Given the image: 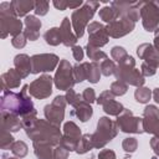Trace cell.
Segmentation results:
<instances>
[{
	"instance_id": "cell-1",
	"label": "cell",
	"mask_w": 159,
	"mask_h": 159,
	"mask_svg": "<svg viewBox=\"0 0 159 159\" xmlns=\"http://www.w3.org/2000/svg\"><path fill=\"white\" fill-rule=\"evenodd\" d=\"M0 108L1 112H7L20 118L35 112L34 103L31 97L29 96V84H24L22 89L19 93H15L10 89L2 91L1 99H0Z\"/></svg>"
},
{
	"instance_id": "cell-40",
	"label": "cell",
	"mask_w": 159,
	"mask_h": 159,
	"mask_svg": "<svg viewBox=\"0 0 159 159\" xmlns=\"http://www.w3.org/2000/svg\"><path fill=\"white\" fill-rule=\"evenodd\" d=\"M111 56H112V58L114 61H117L119 63V62H122L128 56V53H127L124 47H122V46H113L112 50H111Z\"/></svg>"
},
{
	"instance_id": "cell-21",
	"label": "cell",
	"mask_w": 159,
	"mask_h": 159,
	"mask_svg": "<svg viewBox=\"0 0 159 159\" xmlns=\"http://www.w3.org/2000/svg\"><path fill=\"white\" fill-rule=\"evenodd\" d=\"M71 114L75 116V117H77L81 122L84 123V122L89 120L91 117L93 116V109H92V107H91L89 103H87V102H84V101L82 99L81 102H78V103L73 107V111L71 112Z\"/></svg>"
},
{
	"instance_id": "cell-3",
	"label": "cell",
	"mask_w": 159,
	"mask_h": 159,
	"mask_svg": "<svg viewBox=\"0 0 159 159\" xmlns=\"http://www.w3.org/2000/svg\"><path fill=\"white\" fill-rule=\"evenodd\" d=\"M22 21L16 16L11 1L0 4V37L6 39L9 35L12 37L22 34Z\"/></svg>"
},
{
	"instance_id": "cell-38",
	"label": "cell",
	"mask_w": 159,
	"mask_h": 159,
	"mask_svg": "<svg viewBox=\"0 0 159 159\" xmlns=\"http://www.w3.org/2000/svg\"><path fill=\"white\" fill-rule=\"evenodd\" d=\"M24 24H25L26 29H31V30H36V31H40V29L42 26L41 20L37 19L35 15H27L24 20Z\"/></svg>"
},
{
	"instance_id": "cell-53",
	"label": "cell",
	"mask_w": 159,
	"mask_h": 159,
	"mask_svg": "<svg viewBox=\"0 0 159 159\" xmlns=\"http://www.w3.org/2000/svg\"><path fill=\"white\" fill-rule=\"evenodd\" d=\"M150 148L153 149V152L155 153V155L159 157V138L153 137L150 139Z\"/></svg>"
},
{
	"instance_id": "cell-16",
	"label": "cell",
	"mask_w": 159,
	"mask_h": 159,
	"mask_svg": "<svg viewBox=\"0 0 159 159\" xmlns=\"http://www.w3.org/2000/svg\"><path fill=\"white\" fill-rule=\"evenodd\" d=\"M137 55L140 60H144L145 63L154 66L155 68L159 67V52L154 48V46L149 42L140 43L137 47Z\"/></svg>"
},
{
	"instance_id": "cell-47",
	"label": "cell",
	"mask_w": 159,
	"mask_h": 159,
	"mask_svg": "<svg viewBox=\"0 0 159 159\" xmlns=\"http://www.w3.org/2000/svg\"><path fill=\"white\" fill-rule=\"evenodd\" d=\"M112 99H114V94L108 89V91H103V92L98 96V98L96 99V102H97L98 104L103 106L104 103H107V102H109V101H112Z\"/></svg>"
},
{
	"instance_id": "cell-9",
	"label": "cell",
	"mask_w": 159,
	"mask_h": 159,
	"mask_svg": "<svg viewBox=\"0 0 159 159\" xmlns=\"http://www.w3.org/2000/svg\"><path fill=\"white\" fill-rule=\"evenodd\" d=\"M116 123L123 133H135V134L144 133L143 118L135 117L130 109L124 108V111L117 117Z\"/></svg>"
},
{
	"instance_id": "cell-17",
	"label": "cell",
	"mask_w": 159,
	"mask_h": 159,
	"mask_svg": "<svg viewBox=\"0 0 159 159\" xmlns=\"http://www.w3.org/2000/svg\"><path fill=\"white\" fill-rule=\"evenodd\" d=\"M60 31H61V39H62V43L66 47H73L76 46V42L78 40V37L76 36L71 20L70 17H63L61 25H60Z\"/></svg>"
},
{
	"instance_id": "cell-43",
	"label": "cell",
	"mask_w": 159,
	"mask_h": 159,
	"mask_svg": "<svg viewBox=\"0 0 159 159\" xmlns=\"http://www.w3.org/2000/svg\"><path fill=\"white\" fill-rule=\"evenodd\" d=\"M48 7H50V2L48 1H35V14L39 16H45L48 12Z\"/></svg>"
},
{
	"instance_id": "cell-27",
	"label": "cell",
	"mask_w": 159,
	"mask_h": 159,
	"mask_svg": "<svg viewBox=\"0 0 159 159\" xmlns=\"http://www.w3.org/2000/svg\"><path fill=\"white\" fill-rule=\"evenodd\" d=\"M62 129H63V135L70 137V138H73V139H76V140H80L81 137L83 135V134L81 133L80 127H78L75 122H72V120L66 122V123L63 124V128H62Z\"/></svg>"
},
{
	"instance_id": "cell-48",
	"label": "cell",
	"mask_w": 159,
	"mask_h": 159,
	"mask_svg": "<svg viewBox=\"0 0 159 159\" xmlns=\"http://www.w3.org/2000/svg\"><path fill=\"white\" fill-rule=\"evenodd\" d=\"M140 72H142V75H143L144 77H150V76H154V75H155L157 68H155L154 66H150V65L143 62L142 66H140Z\"/></svg>"
},
{
	"instance_id": "cell-24",
	"label": "cell",
	"mask_w": 159,
	"mask_h": 159,
	"mask_svg": "<svg viewBox=\"0 0 159 159\" xmlns=\"http://www.w3.org/2000/svg\"><path fill=\"white\" fill-rule=\"evenodd\" d=\"M144 133L153 134L159 138V116H143Z\"/></svg>"
},
{
	"instance_id": "cell-20",
	"label": "cell",
	"mask_w": 159,
	"mask_h": 159,
	"mask_svg": "<svg viewBox=\"0 0 159 159\" xmlns=\"http://www.w3.org/2000/svg\"><path fill=\"white\" fill-rule=\"evenodd\" d=\"M21 80H22L21 76L19 75V72L15 68L7 70L6 72H4L1 75V87H2V91L20 87Z\"/></svg>"
},
{
	"instance_id": "cell-26",
	"label": "cell",
	"mask_w": 159,
	"mask_h": 159,
	"mask_svg": "<svg viewBox=\"0 0 159 159\" xmlns=\"http://www.w3.org/2000/svg\"><path fill=\"white\" fill-rule=\"evenodd\" d=\"M43 40L50 46H58L60 43H62L60 27H51V29H48L43 34Z\"/></svg>"
},
{
	"instance_id": "cell-32",
	"label": "cell",
	"mask_w": 159,
	"mask_h": 159,
	"mask_svg": "<svg viewBox=\"0 0 159 159\" xmlns=\"http://www.w3.org/2000/svg\"><path fill=\"white\" fill-rule=\"evenodd\" d=\"M98 16H99V19H101L103 22H107V24H109V22H112V21H114V20L118 19V15H117L116 10H114L111 5L103 6V7L99 10Z\"/></svg>"
},
{
	"instance_id": "cell-58",
	"label": "cell",
	"mask_w": 159,
	"mask_h": 159,
	"mask_svg": "<svg viewBox=\"0 0 159 159\" xmlns=\"http://www.w3.org/2000/svg\"><path fill=\"white\" fill-rule=\"evenodd\" d=\"M2 159H19V158H16V157H10V155H7V154H4V155H2Z\"/></svg>"
},
{
	"instance_id": "cell-49",
	"label": "cell",
	"mask_w": 159,
	"mask_h": 159,
	"mask_svg": "<svg viewBox=\"0 0 159 159\" xmlns=\"http://www.w3.org/2000/svg\"><path fill=\"white\" fill-rule=\"evenodd\" d=\"M72 56H73V58L77 61V62H80L81 63V61L83 60V56H84V52H83V48L81 47V46H73L72 47Z\"/></svg>"
},
{
	"instance_id": "cell-13",
	"label": "cell",
	"mask_w": 159,
	"mask_h": 159,
	"mask_svg": "<svg viewBox=\"0 0 159 159\" xmlns=\"http://www.w3.org/2000/svg\"><path fill=\"white\" fill-rule=\"evenodd\" d=\"M140 2L142 1H112L111 6L116 10L118 19L125 17L134 22L140 19Z\"/></svg>"
},
{
	"instance_id": "cell-6",
	"label": "cell",
	"mask_w": 159,
	"mask_h": 159,
	"mask_svg": "<svg viewBox=\"0 0 159 159\" xmlns=\"http://www.w3.org/2000/svg\"><path fill=\"white\" fill-rule=\"evenodd\" d=\"M118 132H119V128L116 120H112L108 117H101L97 123V129L92 134L93 148H97V149L104 148L113 138L117 137Z\"/></svg>"
},
{
	"instance_id": "cell-56",
	"label": "cell",
	"mask_w": 159,
	"mask_h": 159,
	"mask_svg": "<svg viewBox=\"0 0 159 159\" xmlns=\"http://www.w3.org/2000/svg\"><path fill=\"white\" fill-rule=\"evenodd\" d=\"M83 5V1L82 0H80V1H67V7H70V9H78V7H81Z\"/></svg>"
},
{
	"instance_id": "cell-52",
	"label": "cell",
	"mask_w": 159,
	"mask_h": 159,
	"mask_svg": "<svg viewBox=\"0 0 159 159\" xmlns=\"http://www.w3.org/2000/svg\"><path fill=\"white\" fill-rule=\"evenodd\" d=\"M143 116H159V108L154 104H148L143 111Z\"/></svg>"
},
{
	"instance_id": "cell-44",
	"label": "cell",
	"mask_w": 159,
	"mask_h": 159,
	"mask_svg": "<svg viewBox=\"0 0 159 159\" xmlns=\"http://www.w3.org/2000/svg\"><path fill=\"white\" fill-rule=\"evenodd\" d=\"M26 42H27V39H26V36L24 35V32L20 34V35L14 36L12 40H11V45H12L15 48H24V47L26 46Z\"/></svg>"
},
{
	"instance_id": "cell-46",
	"label": "cell",
	"mask_w": 159,
	"mask_h": 159,
	"mask_svg": "<svg viewBox=\"0 0 159 159\" xmlns=\"http://www.w3.org/2000/svg\"><path fill=\"white\" fill-rule=\"evenodd\" d=\"M82 98H83V101L84 102H87V103H93V102H96V92H94V89L93 88H91V87H87V88H84V91L82 92Z\"/></svg>"
},
{
	"instance_id": "cell-50",
	"label": "cell",
	"mask_w": 159,
	"mask_h": 159,
	"mask_svg": "<svg viewBox=\"0 0 159 159\" xmlns=\"http://www.w3.org/2000/svg\"><path fill=\"white\" fill-rule=\"evenodd\" d=\"M24 35L26 36L27 40H30V41H36V40L40 37V31H36V30H31V29H26V27H25Z\"/></svg>"
},
{
	"instance_id": "cell-39",
	"label": "cell",
	"mask_w": 159,
	"mask_h": 159,
	"mask_svg": "<svg viewBox=\"0 0 159 159\" xmlns=\"http://www.w3.org/2000/svg\"><path fill=\"white\" fill-rule=\"evenodd\" d=\"M122 148L125 153H134L138 148V140L134 137H127L122 142Z\"/></svg>"
},
{
	"instance_id": "cell-55",
	"label": "cell",
	"mask_w": 159,
	"mask_h": 159,
	"mask_svg": "<svg viewBox=\"0 0 159 159\" xmlns=\"http://www.w3.org/2000/svg\"><path fill=\"white\" fill-rule=\"evenodd\" d=\"M153 46H154V48L159 52V26L155 29V31H154V42H153Z\"/></svg>"
},
{
	"instance_id": "cell-14",
	"label": "cell",
	"mask_w": 159,
	"mask_h": 159,
	"mask_svg": "<svg viewBox=\"0 0 159 159\" xmlns=\"http://www.w3.org/2000/svg\"><path fill=\"white\" fill-rule=\"evenodd\" d=\"M87 32H88V43L96 47H103L104 45L108 43L109 36L107 34V29L103 24L98 21H92L87 26Z\"/></svg>"
},
{
	"instance_id": "cell-54",
	"label": "cell",
	"mask_w": 159,
	"mask_h": 159,
	"mask_svg": "<svg viewBox=\"0 0 159 159\" xmlns=\"http://www.w3.org/2000/svg\"><path fill=\"white\" fill-rule=\"evenodd\" d=\"M52 4H53V6L57 9V10H60V11H63V10H66L67 9V1L66 0H55V1H52Z\"/></svg>"
},
{
	"instance_id": "cell-8",
	"label": "cell",
	"mask_w": 159,
	"mask_h": 159,
	"mask_svg": "<svg viewBox=\"0 0 159 159\" xmlns=\"http://www.w3.org/2000/svg\"><path fill=\"white\" fill-rule=\"evenodd\" d=\"M53 83L60 91H68L76 84L73 76V66L67 60L62 58L60 61L53 76Z\"/></svg>"
},
{
	"instance_id": "cell-28",
	"label": "cell",
	"mask_w": 159,
	"mask_h": 159,
	"mask_svg": "<svg viewBox=\"0 0 159 159\" xmlns=\"http://www.w3.org/2000/svg\"><path fill=\"white\" fill-rule=\"evenodd\" d=\"M103 111L108 114V116H114V117H118L123 111H124V107L120 102H117L116 99H112L107 103H104L103 106Z\"/></svg>"
},
{
	"instance_id": "cell-34",
	"label": "cell",
	"mask_w": 159,
	"mask_h": 159,
	"mask_svg": "<svg viewBox=\"0 0 159 159\" xmlns=\"http://www.w3.org/2000/svg\"><path fill=\"white\" fill-rule=\"evenodd\" d=\"M99 68H101V73H102L103 76L109 77V76L114 75L116 68H117V65L114 63L113 60L106 58V60H103V61L99 63Z\"/></svg>"
},
{
	"instance_id": "cell-31",
	"label": "cell",
	"mask_w": 159,
	"mask_h": 159,
	"mask_svg": "<svg viewBox=\"0 0 159 159\" xmlns=\"http://www.w3.org/2000/svg\"><path fill=\"white\" fill-rule=\"evenodd\" d=\"M152 97H153L152 89H149L148 87H144V86L138 87V88L135 89V92H134V98H135V101H137L138 103L145 104V103H148V102L150 101Z\"/></svg>"
},
{
	"instance_id": "cell-19",
	"label": "cell",
	"mask_w": 159,
	"mask_h": 159,
	"mask_svg": "<svg viewBox=\"0 0 159 159\" xmlns=\"http://www.w3.org/2000/svg\"><path fill=\"white\" fill-rule=\"evenodd\" d=\"M14 67L21 76L26 78L31 73V57L26 53H19L14 57Z\"/></svg>"
},
{
	"instance_id": "cell-51",
	"label": "cell",
	"mask_w": 159,
	"mask_h": 159,
	"mask_svg": "<svg viewBox=\"0 0 159 159\" xmlns=\"http://www.w3.org/2000/svg\"><path fill=\"white\" fill-rule=\"evenodd\" d=\"M98 159H117L116 153L111 149H102L98 153Z\"/></svg>"
},
{
	"instance_id": "cell-41",
	"label": "cell",
	"mask_w": 159,
	"mask_h": 159,
	"mask_svg": "<svg viewBox=\"0 0 159 159\" xmlns=\"http://www.w3.org/2000/svg\"><path fill=\"white\" fill-rule=\"evenodd\" d=\"M65 97H66L67 104H70V106H72V107H75L78 102H81V101L83 99V98H82V94H78L73 88H71V89L66 91Z\"/></svg>"
},
{
	"instance_id": "cell-57",
	"label": "cell",
	"mask_w": 159,
	"mask_h": 159,
	"mask_svg": "<svg viewBox=\"0 0 159 159\" xmlns=\"http://www.w3.org/2000/svg\"><path fill=\"white\" fill-rule=\"evenodd\" d=\"M153 99L157 103H159V87H157V88L153 89Z\"/></svg>"
},
{
	"instance_id": "cell-23",
	"label": "cell",
	"mask_w": 159,
	"mask_h": 159,
	"mask_svg": "<svg viewBox=\"0 0 159 159\" xmlns=\"http://www.w3.org/2000/svg\"><path fill=\"white\" fill-rule=\"evenodd\" d=\"M34 147V153L37 159H53V149L52 145L47 143H32Z\"/></svg>"
},
{
	"instance_id": "cell-45",
	"label": "cell",
	"mask_w": 159,
	"mask_h": 159,
	"mask_svg": "<svg viewBox=\"0 0 159 159\" xmlns=\"http://www.w3.org/2000/svg\"><path fill=\"white\" fill-rule=\"evenodd\" d=\"M68 154L70 152L61 144L56 145V148L53 149V159H68Z\"/></svg>"
},
{
	"instance_id": "cell-36",
	"label": "cell",
	"mask_w": 159,
	"mask_h": 159,
	"mask_svg": "<svg viewBox=\"0 0 159 159\" xmlns=\"http://www.w3.org/2000/svg\"><path fill=\"white\" fill-rule=\"evenodd\" d=\"M113 94H114V97L116 96H123V94H125L127 93V91H128V84L125 83V82H123V81H114V82H112V84H111V89H109Z\"/></svg>"
},
{
	"instance_id": "cell-35",
	"label": "cell",
	"mask_w": 159,
	"mask_h": 159,
	"mask_svg": "<svg viewBox=\"0 0 159 159\" xmlns=\"http://www.w3.org/2000/svg\"><path fill=\"white\" fill-rule=\"evenodd\" d=\"M73 76H75V81H76V83H81L82 81L87 80V75H86V65H84V62L76 63V65L73 66Z\"/></svg>"
},
{
	"instance_id": "cell-25",
	"label": "cell",
	"mask_w": 159,
	"mask_h": 159,
	"mask_svg": "<svg viewBox=\"0 0 159 159\" xmlns=\"http://www.w3.org/2000/svg\"><path fill=\"white\" fill-rule=\"evenodd\" d=\"M86 65V75H87V81L91 83H97L101 78V68L97 62H84Z\"/></svg>"
},
{
	"instance_id": "cell-33",
	"label": "cell",
	"mask_w": 159,
	"mask_h": 159,
	"mask_svg": "<svg viewBox=\"0 0 159 159\" xmlns=\"http://www.w3.org/2000/svg\"><path fill=\"white\" fill-rule=\"evenodd\" d=\"M11 153L16 157V158H19V159H21V158H25L26 155H27V153H29V147H27V144L25 143V142H22V140H16L14 144H12V147H11Z\"/></svg>"
},
{
	"instance_id": "cell-42",
	"label": "cell",
	"mask_w": 159,
	"mask_h": 159,
	"mask_svg": "<svg viewBox=\"0 0 159 159\" xmlns=\"http://www.w3.org/2000/svg\"><path fill=\"white\" fill-rule=\"evenodd\" d=\"M77 143H78V140H76L73 138H70V137H66L63 134H62V138H61V142H60V144L63 148H66L68 152H76Z\"/></svg>"
},
{
	"instance_id": "cell-5",
	"label": "cell",
	"mask_w": 159,
	"mask_h": 159,
	"mask_svg": "<svg viewBox=\"0 0 159 159\" xmlns=\"http://www.w3.org/2000/svg\"><path fill=\"white\" fill-rule=\"evenodd\" d=\"M98 6H99L98 1H86L81 7L76 9L72 12L71 24L78 39L83 36L84 30H87V26L89 25V20H92V17L94 16Z\"/></svg>"
},
{
	"instance_id": "cell-30",
	"label": "cell",
	"mask_w": 159,
	"mask_h": 159,
	"mask_svg": "<svg viewBox=\"0 0 159 159\" xmlns=\"http://www.w3.org/2000/svg\"><path fill=\"white\" fill-rule=\"evenodd\" d=\"M93 148L92 145V134H83L81 137V139L77 143V148H76V153L77 154H84L87 152H89Z\"/></svg>"
},
{
	"instance_id": "cell-10",
	"label": "cell",
	"mask_w": 159,
	"mask_h": 159,
	"mask_svg": "<svg viewBox=\"0 0 159 159\" xmlns=\"http://www.w3.org/2000/svg\"><path fill=\"white\" fill-rule=\"evenodd\" d=\"M66 104H67V101L65 96H56L50 104H46L43 107V114L46 120L60 127V124L65 119Z\"/></svg>"
},
{
	"instance_id": "cell-4",
	"label": "cell",
	"mask_w": 159,
	"mask_h": 159,
	"mask_svg": "<svg viewBox=\"0 0 159 159\" xmlns=\"http://www.w3.org/2000/svg\"><path fill=\"white\" fill-rule=\"evenodd\" d=\"M114 76L118 81H123L129 86L142 87L145 82L144 76L139 70L135 68V60L132 56H127L122 62L117 65Z\"/></svg>"
},
{
	"instance_id": "cell-15",
	"label": "cell",
	"mask_w": 159,
	"mask_h": 159,
	"mask_svg": "<svg viewBox=\"0 0 159 159\" xmlns=\"http://www.w3.org/2000/svg\"><path fill=\"white\" fill-rule=\"evenodd\" d=\"M135 27V22L125 19V17H119L109 24H107L106 29H107V34L109 37L113 39H119L123 37L128 34H130Z\"/></svg>"
},
{
	"instance_id": "cell-18",
	"label": "cell",
	"mask_w": 159,
	"mask_h": 159,
	"mask_svg": "<svg viewBox=\"0 0 159 159\" xmlns=\"http://www.w3.org/2000/svg\"><path fill=\"white\" fill-rule=\"evenodd\" d=\"M1 124H2V129L10 133L19 132L21 128H24L21 118L19 116H15L7 112H1Z\"/></svg>"
},
{
	"instance_id": "cell-2",
	"label": "cell",
	"mask_w": 159,
	"mask_h": 159,
	"mask_svg": "<svg viewBox=\"0 0 159 159\" xmlns=\"http://www.w3.org/2000/svg\"><path fill=\"white\" fill-rule=\"evenodd\" d=\"M26 135L34 142L37 143H47L52 147H56L60 144L62 133L60 130V127L50 123L46 119H36V122L27 129H25Z\"/></svg>"
},
{
	"instance_id": "cell-37",
	"label": "cell",
	"mask_w": 159,
	"mask_h": 159,
	"mask_svg": "<svg viewBox=\"0 0 159 159\" xmlns=\"http://www.w3.org/2000/svg\"><path fill=\"white\" fill-rule=\"evenodd\" d=\"M15 143L14 140V137L11 135L10 132L2 129L1 132V138H0V148L4 149V150H7V149H11L12 144Z\"/></svg>"
},
{
	"instance_id": "cell-7",
	"label": "cell",
	"mask_w": 159,
	"mask_h": 159,
	"mask_svg": "<svg viewBox=\"0 0 159 159\" xmlns=\"http://www.w3.org/2000/svg\"><path fill=\"white\" fill-rule=\"evenodd\" d=\"M140 20L145 31H155L159 26V0L140 2Z\"/></svg>"
},
{
	"instance_id": "cell-29",
	"label": "cell",
	"mask_w": 159,
	"mask_h": 159,
	"mask_svg": "<svg viewBox=\"0 0 159 159\" xmlns=\"http://www.w3.org/2000/svg\"><path fill=\"white\" fill-rule=\"evenodd\" d=\"M86 53L88 56L89 60H92L93 62H97L99 60H106L108 58L107 57V53L104 51H102L99 47H96V46H92L89 43L86 45Z\"/></svg>"
},
{
	"instance_id": "cell-12",
	"label": "cell",
	"mask_w": 159,
	"mask_h": 159,
	"mask_svg": "<svg viewBox=\"0 0 159 159\" xmlns=\"http://www.w3.org/2000/svg\"><path fill=\"white\" fill-rule=\"evenodd\" d=\"M52 83L53 78L50 75L43 73L29 84V93L36 99H45L52 93Z\"/></svg>"
},
{
	"instance_id": "cell-11",
	"label": "cell",
	"mask_w": 159,
	"mask_h": 159,
	"mask_svg": "<svg viewBox=\"0 0 159 159\" xmlns=\"http://www.w3.org/2000/svg\"><path fill=\"white\" fill-rule=\"evenodd\" d=\"M60 61V57L55 53H36L31 56V73L51 72L58 66Z\"/></svg>"
},
{
	"instance_id": "cell-22",
	"label": "cell",
	"mask_w": 159,
	"mask_h": 159,
	"mask_svg": "<svg viewBox=\"0 0 159 159\" xmlns=\"http://www.w3.org/2000/svg\"><path fill=\"white\" fill-rule=\"evenodd\" d=\"M12 7L17 17L27 16L31 10H35V1L34 0H12Z\"/></svg>"
}]
</instances>
